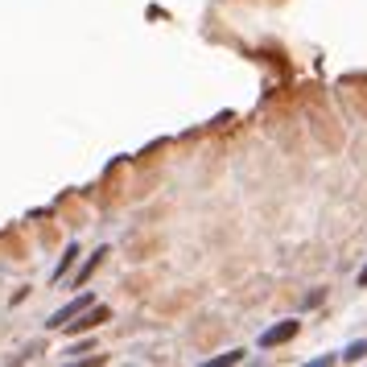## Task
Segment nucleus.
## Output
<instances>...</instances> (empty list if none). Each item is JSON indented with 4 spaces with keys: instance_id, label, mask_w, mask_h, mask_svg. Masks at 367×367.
Instances as JSON below:
<instances>
[{
    "instance_id": "3",
    "label": "nucleus",
    "mask_w": 367,
    "mask_h": 367,
    "mask_svg": "<svg viewBox=\"0 0 367 367\" xmlns=\"http://www.w3.org/2000/svg\"><path fill=\"white\" fill-rule=\"evenodd\" d=\"M297 331H302V322H297V318H285L281 326H273V331H264V335H260V347H281V343H293V339H297Z\"/></svg>"
},
{
    "instance_id": "8",
    "label": "nucleus",
    "mask_w": 367,
    "mask_h": 367,
    "mask_svg": "<svg viewBox=\"0 0 367 367\" xmlns=\"http://www.w3.org/2000/svg\"><path fill=\"white\" fill-rule=\"evenodd\" d=\"M359 289H367V264H364V273H359Z\"/></svg>"
},
{
    "instance_id": "6",
    "label": "nucleus",
    "mask_w": 367,
    "mask_h": 367,
    "mask_svg": "<svg viewBox=\"0 0 367 367\" xmlns=\"http://www.w3.org/2000/svg\"><path fill=\"white\" fill-rule=\"evenodd\" d=\"M227 364H244V351L235 347V351H223V355H215L207 367H227Z\"/></svg>"
},
{
    "instance_id": "7",
    "label": "nucleus",
    "mask_w": 367,
    "mask_h": 367,
    "mask_svg": "<svg viewBox=\"0 0 367 367\" xmlns=\"http://www.w3.org/2000/svg\"><path fill=\"white\" fill-rule=\"evenodd\" d=\"M367 355V339H359V343H351L347 351H343V364H355V359H364Z\"/></svg>"
},
{
    "instance_id": "1",
    "label": "nucleus",
    "mask_w": 367,
    "mask_h": 367,
    "mask_svg": "<svg viewBox=\"0 0 367 367\" xmlns=\"http://www.w3.org/2000/svg\"><path fill=\"white\" fill-rule=\"evenodd\" d=\"M87 306H95V297H91V293H78V297H74V302H66L58 314H50V322H45V326H50V331H62V326H66L70 318H78Z\"/></svg>"
},
{
    "instance_id": "4",
    "label": "nucleus",
    "mask_w": 367,
    "mask_h": 367,
    "mask_svg": "<svg viewBox=\"0 0 367 367\" xmlns=\"http://www.w3.org/2000/svg\"><path fill=\"white\" fill-rule=\"evenodd\" d=\"M103 256H107V248H99V252H91V256H87V264L78 269V277H74V285H87V277H91V273H95V269L103 264Z\"/></svg>"
},
{
    "instance_id": "2",
    "label": "nucleus",
    "mask_w": 367,
    "mask_h": 367,
    "mask_svg": "<svg viewBox=\"0 0 367 367\" xmlns=\"http://www.w3.org/2000/svg\"><path fill=\"white\" fill-rule=\"evenodd\" d=\"M99 322H107V310H103V306H87V310L78 314V322L70 318L62 331H66V335H87V331H95Z\"/></svg>"
},
{
    "instance_id": "5",
    "label": "nucleus",
    "mask_w": 367,
    "mask_h": 367,
    "mask_svg": "<svg viewBox=\"0 0 367 367\" xmlns=\"http://www.w3.org/2000/svg\"><path fill=\"white\" fill-rule=\"evenodd\" d=\"M74 260H78V244H70V248L62 252V260H58V269H54V281H62V277L74 269Z\"/></svg>"
}]
</instances>
